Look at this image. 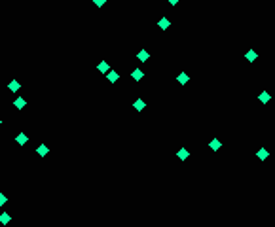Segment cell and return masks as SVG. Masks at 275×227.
I'll list each match as a JSON object with an SVG mask.
<instances>
[{
  "label": "cell",
  "mask_w": 275,
  "mask_h": 227,
  "mask_svg": "<svg viewBox=\"0 0 275 227\" xmlns=\"http://www.w3.org/2000/svg\"><path fill=\"white\" fill-rule=\"evenodd\" d=\"M256 57H258V53L254 49H248L247 53H245V59L248 61V63H254V61H256Z\"/></svg>",
  "instance_id": "1"
},
{
  "label": "cell",
  "mask_w": 275,
  "mask_h": 227,
  "mask_svg": "<svg viewBox=\"0 0 275 227\" xmlns=\"http://www.w3.org/2000/svg\"><path fill=\"white\" fill-rule=\"evenodd\" d=\"M270 99H271V97H270V93H268V91H262L260 95H258V100H260L262 104H268V102H270Z\"/></svg>",
  "instance_id": "2"
},
{
  "label": "cell",
  "mask_w": 275,
  "mask_h": 227,
  "mask_svg": "<svg viewBox=\"0 0 275 227\" xmlns=\"http://www.w3.org/2000/svg\"><path fill=\"white\" fill-rule=\"evenodd\" d=\"M268 155H270V153H268V150H266V148H260V150L256 151V157L260 159V161H266V159H268Z\"/></svg>",
  "instance_id": "3"
},
{
  "label": "cell",
  "mask_w": 275,
  "mask_h": 227,
  "mask_svg": "<svg viewBox=\"0 0 275 227\" xmlns=\"http://www.w3.org/2000/svg\"><path fill=\"white\" fill-rule=\"evenodd\" d=\"M131 78H133V80H137V82H139V80H142V78H144V72H142V70H139V68H137V70H133V72H131Z\"/></svg>",
  "instance_id": "4"
},
{
  "label": "cell",
  "mask_w": 275,
  "mask_h": 227,
  "mask_svg": "<svg viewBox=\"0 0 275 227\" xmlns=\"http://www.w3.org/2000/svg\"><path fill=\"white\" fill-rule=\"evenodd\" d=\"M106 78H108V82L110 83H114V82H118V72H114V70H108V72H106Z\"/></svg>",
  "instance_id": "5"
},
{
  "label": "cell",
  "mask_w": 275,
  "mask_h": 227,
  "mask_svg": "<svg viewBox=\"0 0 275 227\" xmlns=\"http://www.w3.org/2000/svg\"><path fill=\"white\" fill-rule=\"evenodd\" d=\"M220 146H222V144H220V140H218V138H212L211 144H209V148H211L212 151H216V150H220Z\"/></svg>",
  "instance_id": "6"
},
{
  "label": "cell",
  "mask_w": 275,
  "mask_h": 227,
  "mask_svg": "<svg viewBox=\"0 0 275 227\" xmlns=\"http://www.w3.org/2000/svg\"><path fill=\"white\" fill-rule=\"evenodd\" d=\"M158 25H159V28H161V30H167L171 23H169V19H167V17H161V19H159V23H158Z\"/></svg>",
  "instance_id": "7"
},
{
  "label": "cell",
  "mask_w": 275,
  "mask_h": 227,
  "mask_svg": "<svg viewBox=\"0 0 275 227\" xmlns=\"http://www.w3.org/2000/svg\"><path fill=\"white\" fill-rule=\"evenodd\" d=\"M133 106H135V110L142 112V110L146 108V102H144V100H140V99H139V100H135V104H133Z\"/></svg>",
  "instance_id": "8"
},
{
  "label": "cell",
  "mask_w": 275,
  "mask_h": 227,
  "mask_svg": "<svg viewBox=\"0 0 275 227\" xmlns=\"http://www.w3.org/2000/svg\"><path fill=\"white\" fill-rule=\"evenodd\" d=\"M176 155H178V157H180L182 161H186V159L190 157V151L186 150V148H182V150H178V153H176Z\"/></svg>",
  "instance_id": "9"
},
{
  "label": "cell",
  "mask_w": 275,
  "mask_h": 227,
  "mask_svg": "<svg viewBox=\"0 0 275 227\" xmlns=\"http://www.w3.org/2000/svg\"><path fill=\"white\" fill-rule=\"evenodd\" d=\"M176 80H178V82H180L182 85H186V83L190 82V76H188V74H184V72H182V74H178V78H176Z\"/></svg>",
  "instance_id": "10"
},
{
  "label": "cell",
  "mask_w": 275,
  "mask_h": 227,
  "mask_svg": "<svg viewBox=\"0 0 275 227\" xmlns=\"http://www.w3.org/2000/svg\"><path fill=\"white\" fill-rule=\"evenodd\" d=\"M12 222V218H10V214H0V223H4V225H8V223Z\"/></svg>",
  "instance_id": "11"
},
{
  "label": "cell",
  "mask_w": 275,
  "mask_h": 227,
  "mask_svg": "<svg viewBox=\"0 0 275 227\" xmlns=\"http://www.w3.org/2000/svg\"><path fill=\"white\" fill-rule=\"evenodd\" d=\"M8 87H10V91H14V93H15V91H19L21 83H19V82H15V80H14V82H10V85H8Z\"/></svg>",
  "instance_id": "12"
},
{
  "label": "cell",
  "mask_w": 275,
  "mask_h": 227,
  "mask_svg": "<svg viewBox=\"0 0 275 227\" xmlns=\"http://www.w3.org/2000/svg\"><path fill=\"white\" fill-rule=\"evenodd\" d=\"M137 57H139V61H142V63H144V61H148L150 55H148V51H146V49H142L139 55H137Z\"/></svg>",
  "instance_id": "13"
},
{
  "label": "cell",
  "mask_w": 275,
  "mask_h": 227,
  "mask_svg": "<svg viewBox=\"0 0 275 227\" xmlns=\"http://www.w3.org/2000/svg\"><path fill=\"white\" fill-rule=\"evenodd\" d=\"M15 140H17L21 146H25V144H27V134H23V132H21V134H17V136H15Z\"/></svg>",
  "instance_id": "14"
},
{
  "label": "cell",
  "mask_w": 275,
  "mask_h": 227,
  "mask_svg": "<svg viewBox=\"0 0 275 227\" xmlns=\"http://www.w3.org/2000/svg\"><path fill=\"white\" fill-rule=\"evenodd\" d=\"M99 70H101V72H103V74H106V72H108V70H110L108 63H104V61H103V63L99 64Z\"/></svg>",
  "instance_id": "15"
},
{
  "label": "cell",
  "mask_w": 275,
  "mask_h": 227,
  "mask_svg": "<svg viewBox=\"0 0 275 227\" xmlns=\"http://www.w3.org/2000/svg\"><path fill=\"white\" fill-rule=\"evenodd\" d=\"M25 104H27V102H25V99H15V100H14V106H15V108H23Z\"/></svg>",
  "instance_id": "16"
},
{
  "label": "cell",
  "mask_w": 275,
  "mask_h": 227,
  "mask_svg": "<svg viewBox=\"0 0 275 227\" xmlns=\"http://www.w3.org/2000/svg\"><path fill=\"white\" fill-rule=\"evenodd\" d=\"M46 151H48L46 146H40V148H38V155H46Z\"/></svg>",
  "instance_id": "17"
},
{
  "label": "cell",
  "mask_w": 275,
  "mask_h": 227,
  "mask_svg": "<svg viewBox=\"0 0 275 227\" xmlns=\"http://www.w3.org/2000/svg\"><path fill=\"white\" fill-rule=\"evenodd\" d=\"M6 201H8V197H6V195H0V204H4Z\"/></svg>",
  "instance_id": "18"
},
{
  "label": "cell",
  "mask_w": 275,
  "mask_h": 227,
  "mask_svg": "<svg viewBox=\"0 0 275 227\" xmlns=\"http://www.w3.org/2000/svg\"><path fill=\"white\" fill-rule=\"evenodd\" d=\"M93 2H95L97 6H103V4H104V0H93Z\"/></svg>",
  "instance_id": "19"
},
{
  "label": "cell",
  "mask_w": 275,
  "mask_h": 227,
  "mask_svg": "<svg viewBox=\"0 0 275 227\" xmlns=\"http://www.w3.org/2000/svg\"><path fill=\"white\" fill-rule=\"evenodd\" d=\"M169 4H171V6H175V4H178V0H169Z\"/></svg>",
  "instance_id": "20"
}]
</instances>
